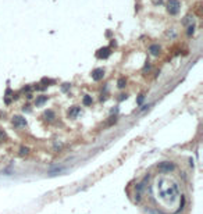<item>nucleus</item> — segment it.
<instances>
[{
	"label": "nucleus",
	"instance_id": "obj_1",
	"mask_svg": "<svg viewBox=\"0 0 203 214\" xmlns=\"http://www.w3.org/2000/svg\"><path fill=\"white\" fill-rule=\"evenodd\" d=\"M157 189H159V196L161 200H167V202H175L177 197L180 196V188L175 182L168 181L166 178H161L160 181H157Z\"/></svg>",
	"mask_w": 203,
	"mask_h": 214
},
{
	"label": "nucleus",
	"instance_id": "obj_2",
	"mask_svg": "<svg viewBox=\"0 0 203 214\" xmlns=\"http://www.w3.org/2000/svg\"><path fill=\"white\" fill-rule=\"evenodd\" d=\"M180 7H181L180 0H168L167 1V11L171 15H177L180 13Z\"/></svg>",
	"mask_w": 203,
	"mask_h": 214
},
{
	"label": "nucleus",
	"instance_id": "obj_3",
	"mask_svg": "<svg viewBox=\"0 0 203 214\" xmlns=\"http://www.w3.org/2000/svg\"><path fill=\"white\" fill-rule=\"evenodd\" d=\"M157 170L163 174H168V172H172L175 170V165L171 161H161V163L157 164Z\"/></svg>",
	"mask_w": 203,
	"mask_h": 214
},
{
	"label": "nucleus",
	"instance_id": "obj_4",
	"mask_svg": "<svg viewBox=\"0 0 203 214\" xmlns=\"http://www.w3.org/2000/svg\"><path fill=\"white\" fill-rule=\"evenodd\" d=\"M110 54H111V49L110 47H100L96 52V57L100 58V60H103V58H108Z\"/></svg>",
	"mask_w": 203,
	"mask_h": 214
},
{
	"label": "nucleus",
	"instance_id": "obj_5",
	"mask_svg": "<svg viewBox=\"0 0 203 214\" xmlns=\"http://www.w3.org/2000/svg\"><path fill=\"white\" fill-rule=\"evenodd\" d=\"M91 76H92L93 81H100V79H103V76H104V70H103V68H95V70L91 72Z\"/></svg>",
	"mask_w": 203,
	"mask_h": 214
},
{
	"label": "nucleus",
	"instance_id": "obj_6",
	"mask_svg": "<svg viewBox=\"0 0 203 214\" xmlns=\"http://www.w3.org/2000/svg\"><path fill=\"white\" fill-rule=\"evenodd\" d=\"M13 125L14 127H25L27 125V120L24 117H21V116H14L13 117Z\"/></svg>",
	"mask_w": 203,
	"mask_h": 214
},
{
	"label": "nucleus",
	"instance_id": "obj_7",
	"mask_svg": "<svg viewBox=\"0 0 203 214\" xmlns=\"http://www.w3.org/2000/svg\"><path fill=\"white\" fill-rule=\"evenodd\" d=\"M79 113H81V107L73 106L70 110H68V117H70V118H77Z\"/></svg>",
	"mask_w": 203,
	"mask_h": 214
},
{
	"label": "nucleus",
	"instance_id": "obj_8",
	"mask_svg": "<svg viewBox=\"0 0 203 214\" xmlns=\"http://www.w3.org/2000/svg\"><path fill=\"white\" fill-rule=\"evenodd\" d=\"M46 102H47V96H45V95L36 96V99H35V106L39 107V106H42V104H45Z\"/></svg>",
	"mask_w": 203,
	"mask_h": 214
},
{
	"label": "nucleus",
	"instance_id": "obj_9",
	"mask_svg": "<svg viewBox=\"0 0 203 214\" xmlns=\"http://www.w3.org/2000/svg\"><path fill=\"white\" fill-rule=\"evenodd\" d=\"M43 117H45L46 121H53L54 118H56V114H54L53 110H46L45 114H43Z\"/></svg>",
	"mask_w": 203,
	"mask_h": 214
},
{
	"label": "nucleus",
	"instance_id": "obj_10",
	"mask_svg": "<svg viewBox=\"0 0 203 214\" xmlns=\"http://www.w3.org/2000/svg\"><path fill=\"white\" fill-rule=\"evenodd\" d=\"M149 52L152 56H159V53H160V46H159V45H150Z\"/></svg>",
	"mask_w": 203,
	"mask_h": 214
},
{
	"label": "nucleus",
	"instance_id": "obj_11",
	"mask_svg": "<svg viewBox=\"0 0 203 214\" xmlns=\"http://www.w3.org/2000/svg\"><path fill=\"white\" fill-rule=\"evenodd\" d=\"M82 103H84V106H92V103H93V100H92V96H89V95H85L84 99H82Z\"/></svg>",
	"mask_w": 203,
	"mask_h": 214
},
{
	"label": "nucleus",
	"instance_id": "obj_12",
	"mask_svg": "<svg viewBox=\"0 0 203 214\" xmlns=\"http://www.w3.org/2000/svg\"><path fill=\"white\" fill-rule=\"evenodd\" d=\"M117 85L120 89H124L125 86H127V81H125V78H120L118 79V82H117Z\"/></svg>",
	"mask_w": 203,
	"mask_h": 214
},
{
	"label": "nucleus",
	"instance_id": "obj_13",
	"mask_svg": "<svg viewBox=\"0 0 203 214\" xmlns=\"http://www.w3.org/2000/svg\"><path fill=\"white\" fill-rule=\"evenodd\" d=\"M63 170H64L63 167H57V168H54V170H50V174H52V175H56V172H61Z\"/></svg>",
	"mask_w": 203,
	"mask_h": 214
},
{
	"label": "nucleus",
	"instance_id": "obj_14",
	"mask_svg": "<svg viewBox=\"0 0 203 214\" xmlns=\"http://www.w3.org/2000/svg\"><path fill=\"white\" fill-rule=\"evenodd\" d=\"M28 153V148H21V152H20V154L24 156V154H27Z\"/></svg>",
	"mask_w": 203,
	"mask_h": 214
},
{
	"label": "nucleus",
	"instance_id": "obj_15",
	"mask_svg": "<svg viewBox=\"0 0 203 214\" xmlns=\"http://www.w3.org/2000/svg\"><path fill=\"white\" fill-rule=\"evenodd\" d=\"M143 99H145V95H140V96L138 97V100H136V102H138V104H142V102H143Z\"/></svg>",
	"mask_w": 203,
	"mask_h": 214
},
{
	"label": "nucleus",
	"instance_id": "obj_16",
	"mask_svg": "<svg viewBox=\"0 0 203 214\" xmlns=\"http://www.w3.org/2000/svg\"><path fill=\"white\" fill-rule=\"evenodd\" d=\"M193 29H195V27H193V25H192V27H189V28H188V35H192Z\"/></svg>",
	"mask_w": 203,
	"mask_h": 214
},
{
	"label": "nucleus",
	"instance_id": "obj_17",
	"mask_svg": "<svg viewBox=\"0 0 203 214\" xmlns=\"http://www.w3.org/2000/svg\"><path fill=\"white\" fill-rule=\"evenodd\" d=\"M124 99H127V95H120V97H118V100H124Z\"/></svg>",
	"mask_w": 203,
	"mask_h": 214
},
{
	"label": "nucleus",
	"instance_id": "obj_18",
	"mask_svg": "<svg viewBox=\"0 0 203 214\" xmlns=\"http://www.w3.org/2000/svg\"><path fill=\"white\" fill-rule=\"evenodd\" d=\"M153 1H154V4H160L163 0H153Z\"/></svg>",
	"mask_w": 203,
	"mask_h": 214
}]
</instances>
